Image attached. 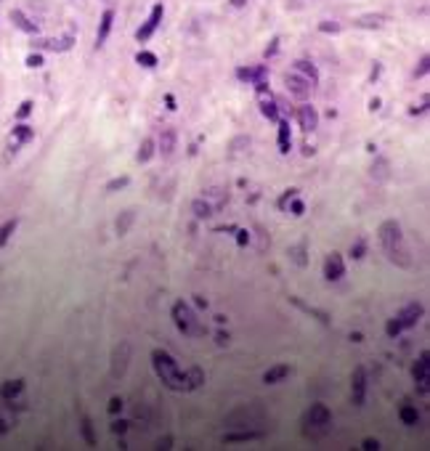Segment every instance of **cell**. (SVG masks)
I'll return each instance as SVG.
<instances>
[{"mask_svg": "<svg viewBox=\"0 0 430 451\" xmlns=\"http://www.w3.org/2000/svg\"><path fill=\"white\" fill-rule=\"evenodd\" d=\"M165 104H167V109H175V98L173 96H165Z\"/></svg>", "mask_w": 430, "mask_h": 451, "instance_id": "obj_56", "label": "cell"}, {"mask_svg": "<svg viewBox=\"0 0 430 451\" xmlns=\"http://www.w3.org/2000/svg\"><path fill=\"white\" fill-rule=\"evenodd\" d=\"M292 66H295V72H298V75H303L305 80L311 82V85H316V82H319V69H316V66L311 64V61H305V59H298V61H295V64H292Z\"/></svg>", "mask_w": 430, "mask_h": 451, "instance_id": "obj_19", "label": "cell"}, {"mask_svg": "<svg viewBox=\"0 0 430 451\" xmlns=\"http://www.w3.org/2000/svg\"><path fill=\"white\" fill-rule=\"evenodd\" d=\"M382 21H385V16H380V14H366V16H359L353 24H356V27H364V30H377V27H382Z\"/></svg>", "mask_w": 430, "mask_h": 451, "instance_id": "obj_27", "label": "cell"}, {"mask_svg": "<svg viewBox=\"0 0 430 451\" xmlns=\"http://www.w3.org/2000/svg\"><path fill=\"white\" fill-rule=\"evenodd\" d=\"M35 138V130L30 125H16L14 128V144H27V141Z\"/></svg>", "mask_w": 430, "mask_h": 451, "instance_id": "obj_33", "label": "cell"}, {"mask_svg": "<svg viewBox=\"0 0 430 451\" xmlns=\"http://www.w3.org/2000/svg\"><path fill=\"white\" fill-rule=\"evenodd\" d=\"M175 144H178V133L173 130V128H162L160 133V141H157V149H160L162 157H170L175 151Z\"/></svg>", "mask_w": 430, "mask_h": 451, "instance_id": "obj_14", "label": "cell"}, {"mask_svg": "<svg viewBox=\"0 0 430 451\" xmlns=\"http://www.w3.org/2000/svg\"><path fill=\"white\" fill-rule=\"evenodd\" d=\"M298 122H300V128L305 133H314L316 128H319V112H316V106L303 104L300 109H298Z\"/></svg>", "mask_w": 430, "mask_h": 451, "instance_id": "obj_11", "label": "cell"}, {"mask_svg": "<svg viewBox=\"0 0 430 451\" xmlns=\"http://www.w3.org/2000/svg\"><path fill=\"white\" fill-rule=\"evenodd\" d=\"M290 303H292V306H298V308H300V311H305L308 316H314V319H319L321 324H330V313L319 311V308H314V306H305V303L300 300V297H290Z\"/></svg>", "mask_w": 430, "mask_h": 451, "instance_id": "obj_23", "label": "cell"}, {"mask_svg": "<svg viewBox=\"0 0 430 451\" xmlns=\"http://www.w3.org/2000/svg\"><path fill=\"white\" fill-rule=\"evenodd\" d=\"M231 5H234V8H242V5H247V0H231Z\"/></svg>", "mask_w": 430, "mask_h": 451, "instance_id": "obj_58", "label": "cell"}, {"mask_svg": "<svg viewBox=\"0 0 430 451\" xmlns=\"http://www.w3.org/2000/svg\"><path fill=\"white\" fill-rule=\"evenodd\" d=\"M5 430H8V425H5V422H3V419H0V435H3V433H5Z\"/></svg>", "mask_w": 430, "mask_h": 451, "instance_id": "obj_59", "label": "cell"}, {"mask_svg": "<svg viewBox=\"0 0 430 451\" xmlns=\"http://www.w3.org/2000/svg\"><path fill=\"white\" fill-rule=\"evenodd\" d=\"M106 411H109V414H120V411H122V398H120V396L109 398V406H106Z\"/></svg>", "mask_w": 430, "mask_h": 451, "instance_id": "obj_43", "label": "cell"}, {"mask_svg": "<svg viewBox=\"0 0 430 451\" xmlns=\"http://www.w3.org/2000/svg\"><path fill=\"white\" fill-rule=\"evenodd\" d=\"M135 64L151 69V66H157V56L151 53V50H138V53H135Z\"/></svg>", "mask_w": 430, "mask_h": 451, "instance_id": "obj_35", "label": "cell"}, {"mask_svg": "<svg viewBox=\"0 0 430 451\" xmlns=\"http://www.w3.org/2000/svg\"><path fill=\"white\" fill-rule=\"evenodd\" d=\"M250 144H252L250 135H236V138L231 141V149H234V151H242V149H250Z\"/></svg>", "mask_w": 430, "mask_h": 451, "instance_id": "obj_37", "label": "cell"}, {"mask_svg": "<svg viewBox=\"0 0 430 451\" xmlns=\"http://www.w3.org/2000/svg\"><path fill=\"white\" fill-rule=\"evenodd\" d=\"M279 50V40H271V48H265V56H274Z\"/></svg>", "mask_w": 430, "mask_h": 451, "instance_id": "obj_53", "label": "cell"}, {"mask_svg": "<svg viewBox=\"0 0 430 451\" xmlns=\"http://www.w3.org/2000/svg\"><path fill=\"white\" fill-rule=\"evenodd\" d=\"M128 183H130V178H128V176H120V178H112L109 183H106V191H120V189H125Z\"/></svg>", "mask_w": 430, "mask_h": 451, "instance_id": "obj_38", "label": "cell"}, {"mask_svg": "<svg viewBox=\"0 0 430 451\" xmlns=\"http://www.w3.org/2000/svg\"><path fill=\"white\" fill-rule=\"evenodd\" d=\"M170 443H173L170 435H167V438H160V441H157V449H170Z\"/></svg>", "mask_w": 430, "mask_h": 451, "instance_id": "obj_52", "label": "cell"}, {"mask_svg": "<svg viewBox=\"0 0 430 451\" xmlns=\"http://www.w3.org/2000/svg\"><path fill=\"white\" fill-rule=\"evenodd\" d=\"M428 64H430V59H428V53L420 59V66L414 69V77H422V75H428Z\"/></svg>", "mask_w": 430, "mask_h": 451, "instance_id": "obj_46", "label": "cell"}, {"mask_svg": "<svg viewBox=\"0 0 430 451\" xmlns=\"http://www.w3.org/2000/svg\"><path fill=\"white\" fill-rule=\"evenodd\" d=\"M30 112H32V101H24V104L19 106V112H16V117H19V120H21V117H27V114H30Z\"/></svg>", "mask_w": 430, "mask_h": 451, "instance_id": "obj_48", "label": "cell"}, {"mask_svg": "<svg viewBox=\"0 0 430 451\" xmlns=\"http://www.w3.org/2000/svg\"><path fill=\"white\" fill-rule=\"evenodd\" d=\"M284 88H287V93H290L292 98L305 101L311 96V88H314V85H311L303 75H298V72H287V75H284Z\"/></svg>", "mask_w": 430, "mask_h": 451, "instance_id": "obj_5", "label": "cell"}, {"mask_svg": "<svg viewBox=\"0 0 430 451\" xmlns=\"http://www.w3.org/2000/svg\"><path fill=\"white\" fill-rule=\"evenodd\" d=\"M292 196H298V189H287V194H284V196H281V199H279V207H284L287 202L292 199Z\"/></svg>", "mask_w": 430, "mask_h": 451, "instance_id": "obj_50", "label": "cell"}, {"mask_svg": "<svg viewBox=\"0 0 430 451\" xmlns=\"http://www.w3.org/2000/svg\"><path fill=\"white\" fill-rule=\"evenodd\" d=\"M350 398H353V406H364L366 401V369L364 366H356L353 374H350Z\"/></svg>", "mask_w": 430, "mask_h": 451, "instance_id": "obj_7", "label": "cell"}, {"mask_svg": "<svg viewBox=\"0 0 430 451\" xmlns=\"http://www.w3.org/2000/svg\"><path fill=\"white\" fill-rule=\"evenodd\" d=\"M428 366H430V353L428 351H422L420 353V361L414 364V382H417V387H420V393L425 396L428 393Z\"/></svg>", "mask_w": 430, "mask_h": 451, "instance_id": "obj_12", "label": "cell"}, {"mask_svg": "<svg viewBox=\"0 0 430 451\" xmlns=\"http://www.w3.org/2000/svg\"><path fill=\"white\" fill-rule=\"evenodd\" d=\"M154 151H157L154 138H144L141 141V146H138V162H149L151 157H154Z\"/></svg>", "mask_w": 430, "mask_h": 451, "instance_id": "obj_32", "label": "cell"}, {"mask_svg": "<svg viewBox=\"0 0 430 451\" xmlns=\"http://www.w3.org/2000/svg\"><path fill=\"white\" fill-rule=\"evenodd\" d=\"M287 255H290V260L295 263V266H300V268L308 266V247H305V242H298V244H292L290 250H287Z\"/></svg>", "mask_w": 430, "mask_h": 451, "instance_id": "obj_20", "label": "cell"}, {"mask_svg": "<svg viewBox=\"0 0 430 451\" xmlns=\"http://www.w3.org/2000/svg\"><path fill=\"white\" fill-rule=\"evenodd\" d=\"M128 361H130V342L122 340L120 345L112 351V377H115V380H122V377H125Z\"/></svg>", "mask_w": 430, "mask_h": 451, "instance_id": "obj_6", "label": "cell"}, {"mask_svg": "<svg viewBox=\"0 0 430 451\" xmlns=\"http://www.w3.org/2000/svg\"><path fill=\"white\" fill-rule=\"evenodd\" d=\"M260 112H263V117H268L271 122L279 120V106H276L274 96H271V98H260Z\"/></svg>", "mask_w": 430, "mask_h": 451, "instance_id": "obj_29", "label": "cell"}, {"mask_svg": "<svg viewBox=\"0 0 430 451\" xmlns=\"http://www.w3.org/2000/svg\"><path fill=\"white\" fill-rule=\"evenodd\" d=\"M263 433L260 430H242V433H226L223 441L226 443H239V441H260Z\"/></svg>", "mask_w": 430, "mask_h": 451, "instance_id": "obj_22", "label": "cell"}, {"mask_svg": "<svg viewBox=\"0 0 430 451\" xmlns=\"http://www.w3.org/2000/svg\"><path fill=\"white\" fill-rule=\"evenodd\" d=\"M369 109H372V112L380 109V98H372V101H369Z\"/></svg>", "mask_w": 430, "mask_h": 451, "instance_id": "obj_57", "label": "cell"}, {"mask_svg": "<svg viewBox=\"0 0 430 451\" xmlns=\"http://www.w3.org/2000/svg\"><path fill=\"white\" fill-rule=\"evenodd\" d=\"M151 366H154L157 377L162 380V385L170 387V390H186V377L183 371L178 369V364H175V358L170 356L167 351H162V348H154L151 351Z\"/></svg>", "mask_w": 430, "mask_h": 451, "instance_id": "obj_2", "label": "cell"}, {"mask_svg": "<svg viewBox=\"0 0 430 451\" xmlns=\"http://www.w3.org/2000/svg\"><path fill=\"white\" fill-rule=\"evenodd\" d=\"M369 176L375 180H380V183H385V180L390 178V162L385 160V157H377V160L372 162V167H369Z\"/></svg>", "mask_w": 430, "mask_h": 451, "instance_id": "obj_17", "label": "cell"}, {"mask_svg": "<svg viewBox=\"0 0 430 451\" xmlns=\"http://www.w3.org/2000/svg\"><path fill=\"white\" fill-rule=\"evenodd\" d=\"M16 226H19V221H16V218H14V221H8V223H3V226H0V247H3L5 242L11 239V234L16 231Z\"/></svg>", "mask_w": 430, "mask_h": 451, "instance_id": "obj_36", "label": "cell"}, {"mask_svg": "<svg viewBox=\"0 0 430 451\" xmlns=\"http://www.w3.org/2000/svg\"><path fill=\"white\" fill-rule=\"evenodd\" d=\"M385 332H388V337H398V335H401V324H398V319H390L388 324H385Z\"/></svg>", "mask_w": 430, "mask_h": 451, "instance_id": "obj_42", "label": "cell"}, {"mask_svg": "<svg viewBox=\"0 0 430 451\" xmlns=\"http://www.w3.org/2000/svg\"><path fill=\"white\" fill-rule=\"evenodd\" d=\"M380 449V441H377V438H366L364 441V451H377Z\"/></svg>", "mask_w": 430, "mask_h": 451, "instance_id": "obj_49", "label": "cell"}, {"mask_svg": "<svg viewBox=\"0 0 430 451\" xmlns=\"http://www.w3.org/2000/svg\"><path fill=\"white\" fill-rule=\"evenodd\" d=\"M229 340L231 337L226 335V332H218V335H215V342H218V345H229Z\"/></svg>", "mask_w": 430, "mask_h": 451, "instance_id": "obj_51", "label": "cell"}, {"mask_svg": "<svg viewBox=\"0 0 430 451\" xmlns=\"http://www.w3.org/2000/svg\"><path fill=\"white\" fill-rule=\"evenodd\" d=\"M330 422H332V411L327 409L324 403H311V409L305 411V417H303V425H311V430L305 427V435L321 438L327 430H330Z\"/></svg>", "mask_w": 430, "mask_h": 451, "instance_id": "obj_4", "label": "cell"}, {"mask_svg": "<svg viewBox=\"0 0 430 451\" xmlns=\"http://www.w3.org/2000/svg\"><path fill=\"white\" fill-rule=\"evenodd\" d=\"M290 212H292V215H295V218H300L303 212H305V205H303V199H295V196H292V199H290Z\"/></svg>", "mask_w": 430, "mask_h": 451, "instance_id": "obj_40", "label": "cell"}, {"mask_svg": "<svg viewBox=\"0 0 430 451\" xmlns=\"http://www.w3.org/2000/svg\"><path fill=\"white\" fill-rule=\"evenodd\" d=\"M27 66H32V69L43 66V56H40V53H32V56H27Z\"/></svg>", "mask_w": 430, "mask_h": 451, "instance_id": "obj_47", "label": "cell"}, {"mask_svg": "<svg viewBox=\"0 0 430 451\" xmlns=\"http://www.w3.org/2000/svg\"><path fill=\"white\" fill-rule=\"evenodd\" d=\"M112 21H115V11L106 8L104 14H101V24H99V32H96V48H101V45L106 43V37H109V32H112Z\"/></svg>", "mask_w": 430, "mask_h": 451, "instance_id": "obj_15", "label": "cell"}, {"mask_svg": "<svg viewBox=\"0 0 430 451\" xmlns=\"http://www.w3.org/2000/svg\"><path fill=\"white\" fill-rule=\"evenodd\" d=\"M265 75H268V69H265L263 64L260 66H239L236 69V77L245 82H250V85H255V82H265Z\"/></svg>", "mask_w": 430, "mask_h": 451, "instance_id": "obj_13", "label": "cell"}, {"mask_svg": "<svg viewBox=\"0 0 430 451\" xmlns=\"http://www.w3.org/2000/svg\"><path fill=\"white\" fill-rule=\"evenodd\" d=\"M398 417H401V422H404L406 427H414L417 422H420V411H417L412 403H404V406H401V409H398Z\"/></svg>", "mask_w": 430, "mask_h": 451, "instance_id": "obj_25", "label": "cell"}, {"mask_svg": "<svg viewBox=\"0 0 430 451\" xmlns=\"http://www.w3.org/2000/svg\"><path fill=\"white\" fill-rule=\"evenodd\" d=\"M290 371H292L290 364H276V366H271V369H265L263 382H265V385H276V382H281L287 374H290Z\"/></svg>", "mask_w": 430, "mask_h": 451, "instance_id": "obj_16", "label": "cell"}, {"mask_svg": "<svg viewBox=\"0 0 430 451\" xmlns=\"http://www.w3.org/2000/svg\"><path fill=\"white\" fill-rule=\"evenodd\" d=\"M80 430H83V438H85V443L88 446H96V430H93V422L88 419V417H83V425H80Z\"/></svg>", "mask_w": 430, "mask_h": 451, "instance_id": "obj_34", "label": "cell"}, {"mask_svg": "<svg viewBox=\"0 0 430 451\" xmlns=\"http://www.w3.org/2000/svg\"><path fill=\"white\" fill-rule=\"evenodd\" d=\"M21 390H24V382L21 380H8V382H3V387H0V396H3L5 401H11V398H16Z\"/></svg>", "mask_w": 430, "mask_h": 451, "instance_id": "obj_26", "label": "cell"}, {"mask_svg": "<svg viewBox=\"0 0 430 451\" xmlns=\"http://www.w3.org/2000/svg\"><path fill=\"white\" fill-rule=\"evenodd\" d=\"M197 306H199V308H207V297L197 295Z\"/></svg>", "mask_w": 430, "mask_h": 451, "instance_id": "obj_55", "label": "cell"}, {"mask_svg": "<svg viewBox=\"0 0 430 451\" xmlns=\"http://www.w3.org/2000/svg\"><path fill=\"white\" fill-rule=\"evenodd\" d=\"M364 252H366V244H364V239H359V242H356L353 247H350V258H353V260H361V258H364Z\"/></svg>", "mask_w": 430, "mask_h": 451, "instance_id": "obj_39", "label": "cell"}, {"mask_svg": "<svg viewBox=\"0 0 430 451\" xmlns=\"http://www.w3.org/2000/svg\"><path fill=\"white\" fill-rule=\"evenodd\" d=\"M173 321H175V326H178V332H183V335H189V337L205 335V326L199 324V319H197L194 311H191V306L183 303V300L173 303Z\"/></svg>", "mask_w": 430, "mask_h": 451, "instance_id": "obj_3", "label": "cell"}, {"mask_svg": "<svg viewBox=\"0 0 430 451\" xmlns=\"http://www.w3.org/2000/svg\"><path fill=\"white\" fill-rule=\"evenodd\" d=\"M422 316H425V306H422V303H406L396 319H398L401 329H412V326H417V321H420Z\"/></svg>", "mask_w": 430, "mask_h": 451, "instance_id": "obj_8", "label": "cell"}, {"mask_svg": "<svg viewBox=\"0 0 430 451\" xmlns=\"http://www.w3.org/2000/svg\"><path fill=\"white\" fill-rule=\"evenodd\" d=\"M350 340H353V342H361V340H364V335H361V332H350Z\"/></svg>", "mask_w": 430, "mask_h": 451, "instance_id": "obj_54", "label": "cell"}, {"mask_svg": "<svg viewBox=\"0 0 430 451\" xmlns=\"http://www.w3.org/2000/svg\"><path fill=\"white\" fill-rule=\"evenodd\" d=\"M236 244H239V247H247V244H250V231H247V228H239V231H236Z\"/></svg>", "mask_w": 430, "mask_h": 451, "instance_id": "obj_44", "label": "cell"}, {"mask_svg": "<svg viewBox=\"0 0 430 451\" xmlns=\"http://www.w3.org/2000/svg\"><path fill=\"white\" fill-rule=\"evenodd\" d=\"M32 45L48 48V50H66V48H72V37H64V40H35Z\"/></svg>", "mask_w": 430, "mask_h": 451, "instance_id": "obj_31", "label": "cell"}, {"mask_svg": "<svg viewBox=\"0 0 430 451\" xmlns=\"http://www.w3.org/2000/svg\"><path fill=\"white\" fill-rule=\"evenodd\" d=\"M377 236H380V244L385 250L388 260L396 263L398 268H412V252L406 247V239H404V231H401V223L398 221H382L380 228H377Z\"/></svg>", "mask_w": 430, "mask_h": 451, "instance_id": "obj_1", "label": "cell"}, {"mask_svg": "<svg viewBox=\"0 0 430 451\" xmlns=\"http://www.w3.org/2000/svg\"><path fill=\"white\" fill-rule=\"evenodd\" d=\"M133 221H135V210H125V212H120V218H117V223H115L117 234L125 236L128 231H130V226H133Z\"/></svg>", "mask_w": 430, "mask_h": 451, "instance_id": "obj_28", "label": "cell"}, {"mask_svg": "<svg viewBox=\"0 0 430 451\" xmlns=\"http://www.w3.org/2000/svg\"><path fill=\"white\" fill-rule=\"evenodd\" d=\"M319 30H321V32H332V35H337L343 27H340V21H321Z\"/></svg>", "mask_w": 430, "mask_h": 451, "instance_id": "obj_41", "label": "cell"}, {"mask_svg": "<svg viewBox=\"0 0 430 451\" xmlns=\"http://www.w3.org/2000/svg\"><path fill=\"white\" fill-rule=\"evenodd\" d=\"M191 212H194L199 221H205V218L213 215V205L207 199H194V202H191Z\"/></svg>", "mask_w": 430, "mask_h": 451, "instance_id": "obj_30", "label": "cell"}, {"mask_svg": "<svg viewBox=\"0 0 430 451\" xmlns=\"http://www.w3.org/2000/svg\"><path fill=\"white\" fill-rule=\"evenodd\" d=\"M183 377H186V390H197V387L205 385V371L199 366H191L189 371H183Z\"/></svg>", "mask_w": 430, "mask_h": 451, "instance_id": "obj_21", "label": "cell"}, {"mask_svg": "<svg viewBox=\"0 0 430 451\" xmlns=\"http://www.w3.org/2000/svg\"><path fill=\"white\" fill-rule=\"evenodd\" d=\"M276 122H279V151H281V154H287V151L292 149L290 122H284V120H276Z\"/></svg>", "mask_w": 430, "mask_h": 451, "instance_id": "obj_24", "label": "cell"}, {"mask_svg": "<svg viewBox=\"0 0 430 451\" xmlns=\"http://www.w3.org/2000/svg\"><path fill=\"white\" fill-rule=\"evenodd\" d=\"M345 276V263L340 252H330L324 260V279L327 281H340Z\"/></svg>", "mask_w": 430, "mask_h": 451, "instance_id": "obj_10", "label": "cell"}, {"mask_svg": "<svg viewBox=\"0 0 430 451\" xmlns=\"http://www.w3.org/2000/svg\"><path fill=\"white\" fill-rule=\"evenodd\" d=\"M162 16H165V5H162V3H157L154 8H151L149 19H146V24L141 27L138 32H135V40H138V43H146V40H149V37L154 35V30H157V27H160Z\"/></svg>", "mask_w": 430, "mask_h": 451, "instance_id": "obj_9", "label": "cell"}, {"mask_svg": "<svg viewBox=\"0 0 430 451\" xmlns=\"http://www.w3.org/2000/svg\"><path fill=\"white\" fill-rule=\"evenodd\" d=\"M112 433H117V435H125V433H128V422H125V419H115V422H112Z\"/></svg>", "mask_w": 430, "mask_h": 451, "instance_id": "obj_45", "label": "cell"}, {"mask_svg": "<svg viewBox=\"0 0 430 451\" xmlns=\"http://www.w3.org/2000/svg\"><path fill=\"white\" fill-rule=\"evenodd\" d=\"M11 21H14L21 32H27V35H35V32H37V24H35V21H30V16H27L24 11H19V8L11 11Z\"/></svg>", "mask_w": 430, "mask_h": 451, "instance_id": "obj_18", "label": "cell"}]
</instances>
